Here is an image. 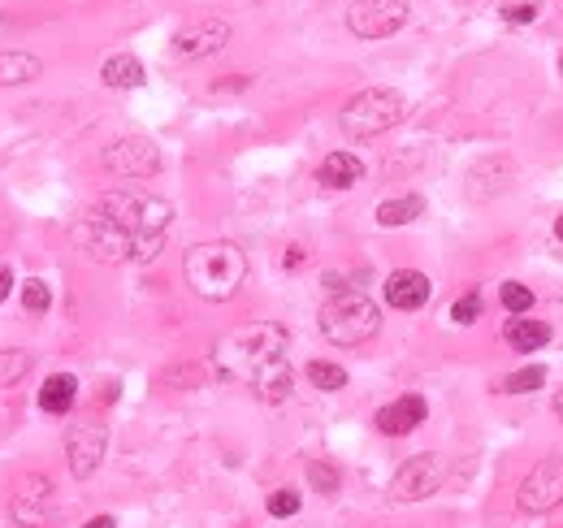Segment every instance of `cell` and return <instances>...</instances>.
<instances>
[{
  "label": "cell",
  "mask_w": 563,
  "mask_h": 528,
  "mask_svg": "<svg viewBox=\"0 0 563 528\" xmlns=\"http://www.w3.org/2000/svg\"><path fill=\"white\" fill-rule=\"evenodd\" d=\"M174 208L169 200L139 187L109 191L70 230V239L96 264H148L161 256Z\"/></svg>",
  "instance_id": "cell-1"
},
{
  "label": "cell",
  "mask_w": 563,
  "mask_h": 528,
  "mask_svg": "<svg viewBox=\"0 0 563 528\" xmlns=\"http://www.w3.org/2000/svg\"><path fill=\"white\" fill-rule=\"evenodd\" d=\"M286 342H291V334H286L282 325L273 321H260V325H247L239 329V334L221 338L213 347V360H217V373L230 377V381H252L265 373L269 364L286 360Z\"/></svg>",
  "instance_id": "cell-2"
},
{
  "label": "cell",
  "mask_w": 563,
  "mask_h": 528,
  "mask_svg": "<svg viewBox=\"0 0 563 528\" xmlns=\"http://www.w3.org/2000/svg\"><path fill=\"white\" fill-rule=\"evenodd\" d=\"M182 273H187V286L208 303H226L239 295L243 277H247V256L239 243L217 239V243H200L182 256Z\"/></svg>",
  "instance_id": "cell-3"
},
{
  "label": "cell",
  "mask_w": 563,
  "mask_h": 528,
  "mask_svg": "<svg viewBox=\"0 0 563 528\" xmlns=\"http://www.w3.org/2000/svg\"><path fill=\"white\" fill-rule=\"evenodd\" d=\"M382 329V308L364 290H334L321 303V334L334 347H360Z\"/></svg>",
  "instance_id": "cell-4"
},
{
  "label": "cell",
  "mask_w": 563,
  "mask_h": 528,
  "mask_svg": "<svg viewBox=\"0 0 563 528\" xmlns=\"http://www.w3.org/2000/svg\"><path fill=\"white\" fill-rule=\"evenodd\" d=\"M403 113H408V100L395 87H369L343 104L338 126H343L347 139H377L386 130H395L403 122Z\"/></svg>",
  "instance_id": "cell-5"
},
{
  "label": "cell",
  "mask_w": 563,
  "mask_h": 528,
  "mask_svg": "<svg viewBox=\"0 0 563 528\" xmlns=\"http://www.w3.org/2000/svg\"><path fill=\"white\" fill-rule=\"evenodd\" d=\"M442 481H447V459L434 451L412 455V459H403V468L390 477V498H395V503H421V498L442 490Z\"/></svg>",
  "instance_id": "cell-6"
},
{
  "label": "cell",
  "mask_w": 563,
  "mask_h": 528,
  "mask_svg": "<svg viewBox=\"0 0 563 528\" xmlns=\"http://www.w3.org/2000/svg\"><path fill=\"white\" fill-rule=\"evenodd\" d=\"M408 18H412L408 0H351V9H347V26L360 39H386V35L403 31Z\"/></svg>",
  "instance_id": "cell-7"
},
{
  "label": "cell",
  "mask_w": 563,
  "mask_h": 528,
  "mask_svg": "<svg viewBox=\"0 0 563 528\" xmlns=\"http://www.w3.org/2000/svg\"><path fill=\"white\" fill-rule=\"evenodd\" d=\"M559 503H563V459L546 455L542 464L533 468L525 481H520L516 507L525 511V516H546V511H555Z\"/></svg>",
  "instance_id": "cell-8"
},
{
  "label": "cell",
  "mask_w": 563,
  "mask_h": 528,
  "mask_svg": "<svg viewBox=\"0 0 563 528\" xmlns=\"http://www.w3.org/2000/svg\"><path fill=\"white\" fill-rule=\"evenodd\" d=\"M104 446H109V429H104L100 420H78V425L65 429V464H70L74 481L96 477Z\"/></svg>",
  "instance_id": "cell-9"
},
{
  "label": "cell",
  "mask_w": 563,
  "mask_h": 528,
  "mask_svg": "<svg viewBox=\"0 0 563 528\" xmlns=\"http://www.w3.org/2000/svg\"><path fill=\"white\" fill-rule=\"evenodd\" d=\"M100 161L117 178H152V174H161V152H156V143L143 139V135H130V139L109 143Z\"/></svg>",
  "instance_id": "cell-10"
},
{
  "label": "cell",
  "mask_w": 563,
  "mask_h": 528,
  "mask_svg": "<svg viewBox=\"0 0 563 528\" xmlns=\"http://www.w3.org/2000/svg\"><path fill=\"white\" fill-rule=\"evenodd\" d=\"M226 44H230V22L226 18H195L174 35V52L187 61L213 57V52H221Z\"/></svg>",
  "instance_id": "cell-11"
},
{
  "label": "cell",
  "mask_w": 563,
  "mask_h": 528,
  "mask_svg": "<svg viewBox=\"0 0 563 528\" xmlns=\"http://www.w3.org/2000/svg\"><path fill=\"white\" fill-rule=\"evenodd\" d=\"M52 511V481L39 477V472H26V477L13 485V520L26 528H39Z\"/></svg>",
  "instance_id": "cell-12"
},
{
  "label": "cell",
  "mask_w": 563,
  "mask_h": 528,
  "mask_svg": "<svg viewBox=\"0 0 563 528\" xmlns=\"http://www.w3.org/2000/svg\"><path fill=\"white\" fill-rule=\"evenodd\" d=\"M429 295H434V286H429V277L421 269H395L386 277V303L399 312H416L425 308Z\"/></svg>",
  "instance_id": "cell-13"
},
{
  "label": "cell",
  "mask_w": 563,
  "mask_h": 528,
  "mask_svg": "<svg viewBox=\"0 0 563 528\" xmlns=\"http://www.w3.org/2000/svg\"><path fill=\"white\" fill-rule=\"evenodd\" d=\"M425 416H429V407L421 394H403V399L386 403L382 412H377V429H382L386 438H403V433H412L416 425H425Z\"/></svg>",
  "instance_id": "cell-14"
},
{
  "label": "cell",
  "mask_w": 563,
  "mask_h": 528,
  "mask_svg": "<svg viewBox=\"0 0 563 528\" xmlns=\"http://www.w3.org/2000/svg\"><path fill=\"white\" fill-rule=\"evenodd\" d=\"M360 178H364V165H360V156H351V152H330L317 169V182L330 191H347V187H356Z\"/></svg>",
  "instance_id": "cell-15"
},
{
  "label": "cell",
  "mask_w": 563,
  "mask_h": 528,
  "mask_svg": "<svg viewBox=\"0 0 563 528\" xmlns=\"http://www.w3.org/2000/svg\"><path fill=\"white\" fill-rule=\"evenodd\" d=\"M100 78H104V87H117V91H130V87H143V61L139 57H130V52H113L109 61L100 65Z\"/></svg>",
  "instance_id": "cell-16"
},
{
  "label": "cell",
  "mask_w": 563,
  "mask_h": 528,
  "mask_svg": "<svg viewBox=\"0 0 563 528\" xmlns=\"http://www.w3.org/2000/svg\"><path fill=\"white\" fill-rule=\"evenodd\" d=\"M252 390H256V399H265V403H282L286 394L295 390V368H291V360L269 364L265 373H260V377L252 381Z\"/></svg>",
  "instance_id": "cell-17"
},
{
  "label": "cell",
  "mask_w": 563,
  "mask_h": 528,
  "mask_svg": "<svg viewBox=\"0 0 563 528\" xmlns=\"http://www.w3.org/2000/svg\"><path fill=\"white\" fill-rule=\"evenodd\" d=\"M44 74V61L35 52H0V87H22Z\"/></svg>",
  "instance_id": "cell-18"
},
{
  "label": "cell",
  "mask_w": 563,
  "mask_h": 528,
  "mask_svg": "<svg viewBox=\"0 0 563 528\" xmlns=\"http://www.w3.org/2000/svg\"><path fill=\"white\" fill-rule=\"evenodd\" d=\"M78 399V381L70 373H57L44 381V390H39V407H44L48 416H65Z\"/></svg>",
  "instance_id": "cell-19"
},
{
  "label": "cell",
  "mask_w": 563,
  "mask_h": 528,
  "mask_svg": "<svg viewBox=\"0 0 563 528\" xmlns=\"http://www.w3.org/2000/svg\"><path fill=\"white\" fill-rule=\"evenodd\" d=\"M503 338H507V347H516V351H542L546 342H551V325L546 321H512L503 329Z\"/></svg>",
  "instance_id": "cell-20"
},
{
  "label": "cell",
  "mask_w": 563,
  "mask_h": 528,
  "mask_svg": "<svg viewBox=\"0 0 563 528\" xmlns=\"http://www.w3.org/2000/svg\"><path fill=\"white\" fill-rule=\"evenodd\" d=\"M421 213H425V200H421V195L386 200L382 208H377V226H382V230H395V226H408V221H416Z\"/></svg>",
  "instance_id": "cell-21"
},
{
  "label": "cell",
  "mask_w": 563,
  "mask_h": 528,
  "mask_svg": "<svg viewBox=\"0 0 563 528\" xmlns=\"http://www.w3.org/2000/svg\"><path fill=\"white\" fill-rule=\"evenodd\" d=\"M26 373H31V351H22V347H5V351H0V390L18 386Z\"/></svg>",
  "instance_id": "cell-22"
},
{
  "label": "cell",
  "mask_w": 563,
  "mask_h": 528,
  "mask_svg": "<svg viewBox=\"0 0 563 528\" xmlns=\"http://www.w3.org/2000/svg\"><path fill=\"white\" fill-rule=\"evenodd\" d=\"M308 485L325 498H334L338 490H343V472H338V464H330V459H312L308 464Z\"/></svg>",
  "instance_id": "cell-23"
},
{
  "label": "cell",
  "mask_w": 563,
  "mask_h": 528,
  "mask_svg": "<svg viewBox=\"0 0 563 528\" xmlns=\"http://www.w3.org/2000/svg\"><path fill=\"white\" fill-rule=\"evenodd\" d=\"M542 386H546V368H542V364L516 368V373L503 377V390H507V394H529V390H542Z\"/></svg>",
  "instance_id": "cell-24"
},
{
  "label": "cell",
  "mask_w": 563,
  "mask_h": 528,
  "mask_svg": "<svg viewBox=\"0 0 563 528\" xmlns=\"http://www.w3.org/2000/svg\"><path fill=\"white\" fill-rule=\"evenodd\" d=\"M308 381L317 390H343L347 386V368H338V364H330V360H312L308 364Z\"/></svg>",
  "instance_id": "cell-25"
},
{
  "label": "cell",
  "mask_w": 563,
  "mask_h": 528,
  "mask_svg": "<svg viewBox=\"0 0 563 528\" xmlns=\"http://www.w3.org/2000/svg\"><path fill=\"white\" fill-rule=\"evenodd\" d=\"M48 303H52V290L44 277H31V282H22V308L26 312H48Z\"/></svg>",
  "instance_id": "cell-26"
},
{
  "label": "cell",
  "mask_w": 563,
  "mask_h": 528,
  "mask_svg": "<svg viewBox=\"0 0 563 528\" xmlns=\"http://www.w3.org/2000/svg\"><path fill=\"white\" fill-rule=\"evenodd\" d=\"M477 316H481V295L477 290H464V295L455 299V308H451V321L455 325H473Z\"/></svg>",
  "instance_id": "cell-27"
},
{
  "label": "cell",
  "mask_w": 563,
  "mask_h": 528,
  "mask_svg": "<svg viewBox=\"0 0 563 528\" xmlns=\"http://www.w3.org/2000/svg\"><path fill=\"white\" fill-rule=\"evenodd\" d=\"M503 308L507 312H529L533 308V290L520 286V282H507L503 286Z\"/></svg>",
  "instance_id": "cell-28"
},
{
  "label": "cell",
  "mask_w": 563,
  "mask_h": 528,
  "mask_svg": "<svg viewBox=\"0 0 563 528\" xmlns=\"http://www.w3.org/2000/svg\"><path fill=\"white\" fill-rule=\"evenodd\" d=\"M269 516H278V520L299 516V494L295 490H273L269 494Z\"/></svg>",
  "instance_id": "cell-29"
},
{
  "label": "cell",
  "mask_w": 563,
  "mask_h": 528,
  "mask_svg": "<svg viewBox=\"0 0 563 528\" xmlns=\"http://www.w3.org/2000/svg\"><path fill=\"white\" fill-rule=\"evenodd\" d=\"M503 18H507V22H533V18H538V5H533V0H525V5L503 9Z\"/></svg>",
  "instance_id": "cell-30"
},
{
  "label": "cell",
  "mask_w": 563,
  "mask_h": 528,
  "mask_svg": "<svg viewBox=\"0 0 563 528\" xmlns=\"http://www.w3.org/2000/svg\"><path fill=\"white\" fill-rule=\"evenodd\" d=\"M304 264V247H286V256H282V269H299Z\"/></svg>",
  "instance_id": "cell-31"
},
{
  "label": "cell",
  "mask_w": 563,
  "mask_h": 528,
  "mask_svg": "<svg viewBox=\"0 0 563 528\" xmlns=\"http://www.w3.org/2000/svg\"><path fill=\"white\" fill-rule=\"evenodd\" d=\"M9 295H13V273H9V264H0V303Z\"/></svg>",
  "instance_id": "cell-32"
},
{
  "label": "cell",
  "mask_w": 563,
  "mask_h": 528,
  "mask_svg": "<svg viewBox=\"0 0 563 528\" xmlns=\"http://www.w3.org/2000/svg\"><path fill=\"white\" fill-rule=\"evenodd\" d=\"M83 528H117V520L113 516H96V520H87Z\"/></svg>",
  "instance_id": "cell-33"
},
{
  "label": "cell",
  "mask_w": 563,
  "mask_h": 528,
  "mask_svg": "<svg viewBox=\"0 0 563 528\" xmlns=\"http://www.w3.org/2000/svg\"><path fill=\"white\" fill-rule=\"evenodd\" d=\"M555 416H559V425H563V390L555 394Z\"/></svg>",
  "instance_id": "cell-34"
},
{
  "label": "cell",
  "mask_w": 563,
  "mask_h": 528,
  "mask_svg": "<svg viewBox=\"0 0 563 528\" xmlns=\"http://www.w3.org/2000/svg\"><path fill=\"white\" fill-rule=\"evenodd\" d=\"M555 239H559V243H563V217H559V221H555Z\"/></svg>",
  "instance_id": "cell-35"
},
{
  "label": "cell",
  "mask_w": 563,
  "mask_h": 528,
  "mask_svg": "<svg viewBox=\"0 0 563 528\" xmlns=\"http://www.w3.org/2000/svg\"><path fill=\"white\" fill-rule=\"evenodd\" d=\"M559 70H563V52H559Z\"/></svg>",
  "instance_id": "cell-36"
}]
</instances>
